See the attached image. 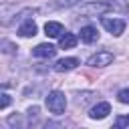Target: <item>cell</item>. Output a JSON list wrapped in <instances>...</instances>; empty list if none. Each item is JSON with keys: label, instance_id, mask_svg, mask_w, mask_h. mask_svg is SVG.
Instances as JSON below:
<instances>
[{"label": "cell", "instance_id": "6da1fadb", "mask_svg": "<svg viewBox=\"0 0 129 129\" xmlns=\"http://www.w3.org/2000/svg\"><path fill=\"white\" fill-rule=\"evenodd\" d=\"M129 12V6L123 2V0H95V2H87L79 8V14L81 16H87V18H93V16H103L107 12Z\"/></svg>", "mask_w": 129, "mask_h": 129}, {"label": "cell", "instance_id": "ac0fdd59", "mask_svg": "<svg viewBox=\"0 0 129 129\" xmlns=\"http://www.w3.org/2000/svg\"><path fill=\"white\" fill-rule=\"evenodd\" d=\"M8 123L10 125H20V115H10L8 117Z\"/></svg>", "mask_w": 129, "mask_h": 129}, {"label": "cell", "instance_id": "52a82bcc", "mask_svg": "<svg viewBox=\"0 0 129 129\" xmlns=\"http://www.w3.org/2000/svg\"><path fill=\"white\" fill-rule=\"evenodd\" d=\"M32 54L38 56V58H52L56 54V48L52 44H48V42H42V44H36L32 48Z\"/></svg>", "mask_w": 129, "mask_h": 129}, {"label": "cell", "instance_id": "9c48e42d", "mask_svg": "<svg viewBox=\"0 0 129 129\" xmlns=\"http://www.w3.org/2000/svg\"><path fill=\"white\" fill-rule=\"evenodd\" d=\"M44 34L50 36V38H60L64 34V26L60 22H56V20H48L44 24Z\"/></svg>", "mask_w": 129, "mask_h": 129}, {"label": "cell", "instance_id": "277c9868", "mask_svg": "<svg viewBox=\"0 0 129 129\" xmlns=\"http://www.w3.org/2000/svg\"><path fill=\"white\" fill-rule=\"evenodd\" d=\"M111 62H113V52H109V50H99V52L91 54L89 60H87V64H89V67H95V69L107 67V64H111Z\"/></svg>", "mask_w": 129, "mask_h": 129}, {"label": "cell", "instance_id": "5bb4252c", "mask_svg": "<svg viewBox=\"0 0 129 129\" xmlns=\"http://www.w3.org/2000/svg\"><path fill=\"white\" fill-rule=\"evenodd\" d=\"M81 0H56L52 6L54 8H71V6H77Z\"/></svg>", "mask_w": 129, "mask_h": 129}, {"label": "cell", "instance_id": "e0dca14e", "mask_svg": "<svg viewBox=\"0 0 129 129\" xmlns=\"http://www.w3.org/2000/svg\"><path fill=\"white\" fill-rule=\"evenodd\" d=\"M115 125H117V127H129V115H127V117H119Z\"/></svg>", "mask_w": 129, "mask_h": 129}, {"label": "cell", "instance_id": "8fae6325", "mask_svg": "<svg viewBox=\"0 0 129 129\" xmlns=\"http://www.w3.org/2000/svg\"><path fill=\"white\" fill-rule=\"evenodd\" d=\"M58 46H60V48H75V46H77V36H75L73 32H67V30H64V34L58 38Z\"/></svg>", "mask_w": 129, "mask_h": 129}, {"label": "cell", "instance_id": "9a60e30c", "mask_svg": "<svg viewBox=\"0 0 129 129\" xmlns=\"http://www.w3.org/2000/svg\"><path fill=\"white\" fill-rule=\"evenodd\" d=\"M117 99H119V103L129 105V89H121V91L117 93Z\"/></svg>", "mask_w": 129, "mask_h": 129}, {"label": "cell", "instance_id": "8992f818", "mask_svg": "<svg viewBox=\"0 0 129 129\" xmlns=\"http://www.w3.org/2000/svg\"><path fill=\"white\" fill-rule=\"evenodd\" d=\"M36 24H34V20L32 18H26V20H22L20 22V26H18V36H22V38H32L34 34H36Z\"/></svg>", "mask_w": 129, "mask_h": 129}, {"label": "cell", "instance_id": "30bf717a", "mask_svg": "<svg viewBox=\"0 0 129 129\" xmlns=\"http://www.w3.org/2000/svg\"><path fill=\"white\" fill-rule=\"evenodd\" d=\"M81 40L85 42V44H93V42H97L99 40V32H97V28L95 26H83L81 28Z\"/></svg>", "mask_w": 129, "mask_h": 129}, {"label": "cell", "instance_id": "7a4b0ae2", "mask_svg": "<svg viewBox=\"0 0 129 129\" xmlns=\"http://www.w3.org/2000/svg\"><path fill=\"white\" fill-rule=\"evenodd\" d=\"M46 107L52 115H62L67 109V97L62 91H50L46 95Z\"/></svg>", "mask_w": 129, "mask_h": 129}, {"label": "cell", "instance_id": "4fadbf2b", "mask_svg": "<svg viewBox=\"0 0 129 129\" xmlns=\"http://www.w3.org/2000/svg\"><path fill=\"white\" fill-rule=\"evenodd\" d=\"M93 95H95V93H89V91L79 93V95H77V105H81V107H83V105H87V103L91 101V97H93Z\"/></svg>", "mask_w": 129, "mask_h": 129}, {"label": "cell", "instance_id": "7c38bea8", "mask_svg": "<svg viewBox=\"0 0 129 129\" xmlns=\"http://www.w3.org/2000/svg\"><path fill=\"white\" fill-rule=\"evenodd\" d=\"M0 46H2V52H6V54H14V52L18 50V46H16V44H12V42H10V40H6V38H4V40H0Z\"/></svg>", "mask_w": 129, "mask_h": 129}, {"label": "cell", "instance_id": "5b68a950", "mask_svg": "<svg viewBox=\"0 0 129 129\" xmlns=\"http://www.w3.org/2000/svg\"><path fill=\"white\" fill-rule=\"evenodd\" d=\"M109 113H111V105H109L107 101H101V103H97L95 107H91L89 117H91V119H95V121H99V119H105Z\"/></svg>", "mask_w": 129, "mask_h": 129}, {"label": "cell", "instance_id": "2e32d148", "mask_svg": "<svg viewBox=\"0 0 129 129\" xmlns=\"http://www.w3.org/2000/svg\"><path fill=\"white\" fill-rule=\"evenodd\" d=\"M0 97H2V101H0V109H6V107L10 105V97H8L6 93H2Z\"/></svg>", "mask_w": 129, "mask_h": 129}, {"label": "cell", "instance_id": "3957f363", "mask_svg": "<svg viewBox=\"0 0 129 129\" xmlns=\"http://www.w3.org/2000/svg\"><path fill=\"white\" fill-rule=\"evenodd\" d=\"M101 24L107 32H111L113 36H121L125 32V20L123 18H111V16H103Z\"/></svg>", "mask_w": 129, "mask_h": 129}, {"label": "cell", "instance_id": "ba28073f", "mask_svg": "<svg viewBox=\"0 0 129 129\" xmlns=\"http://www.w3.org/2000/svg\"><path fill=\"white\" fill-rule=\"evenodd\" d=\"M77 67H79V58L67 56V58H58L52 69H54L56 73H64V71H73V69H77Z\"/></svg>", "mask_w": 129, "mask_h": 129}]
</instances>
